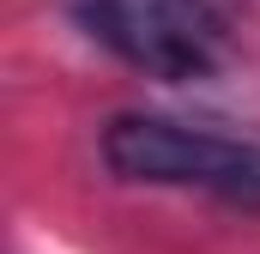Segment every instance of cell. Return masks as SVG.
Wrapping results in <instances>:
<instances>
[{
	"label": "cell",
	"mask_w": 260,
	"mask_h": 254,
	"mask_svg": "<svg viewBox=\"0 0 260 254\" xmlns=\"http://www.w3.org/2000/svg\"><path fill=\"white\" fill-rule=\"evenodd\" d=\"M67 24L157 85H200L230 61V24L212 0H61Z\"/></svg>",
	"instance_id": "2"
},
{
	"label": "cell",
	"mask_w": 260,
	"mask_h": 254,
	"mask_svg": "<svg viewBox=\"0 0 260 254\" xmlns=\"http://www.w3.org/2000/svg\"><path fill=\"white\" fill-rule=\"evenodd\" d=\"M97 151L115 182L188 188V194H212L224 206H242V212H260V139H236V133L182 121V115L127 109L103 127Z\"/></svg>",
	"instance_id": "1"
}]
</instances>
